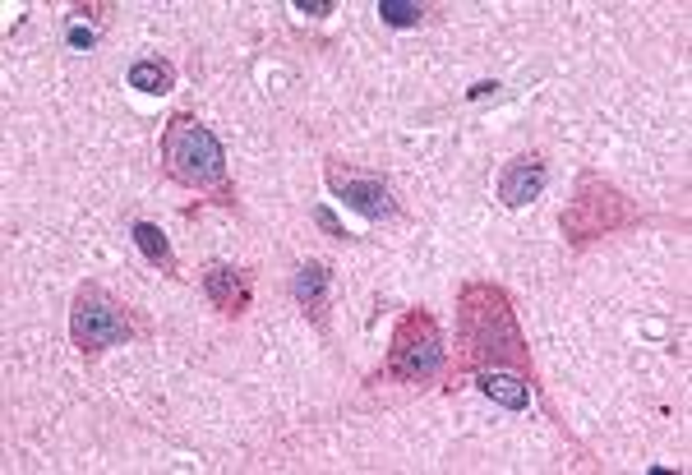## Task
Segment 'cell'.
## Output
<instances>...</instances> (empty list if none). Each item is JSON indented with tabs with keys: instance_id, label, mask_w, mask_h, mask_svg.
<instances>
[{
	"instance_id": "cell-10",
	"label": "cell",
	"mask_w": 692,
	"mask_h": 475,
	"mask_svg": "<svg viewBox=\"0 0 692 475\" xmlns=\"http://www.w3.org/2000/svg\"><path fill=\"white\" fill-rule=\"evenodd\" d=\"M93 42H97V33H93V28H84V24H70V47H74V51L93 47Z\"/></svg>"
},
{
	"instance_id": "cell-9",
	"label": "cell",
	"mask_w": 692,
	"mask_h": 475,
	"mask_svg": "<svg viewBox=\"0 0 692 475\" xmlns=\"http://www.w3.org/2000/svg\"><path fill=\"white\" fill-rule=\"evenodd\" d=\"M379 19L393 28H411L420 24V5H411V0H379Z\"/></svg>"
},
{
	"instance_id": "cell-7",
	"label": "cell",
	"mask_w": 692,
	"mask_h": 475,
	"mask_svg": "<svg viewBox=\"0 0 692 475\" xmlns=\"http://www.w3.org/2000/svg\"><path fill=\"white\" fill-rule=\"evenodd\" d=\"M130 88L134 93H167L171 70L162 65V60H134L130 65Z\"/></svg>"
},
{
	"instance_id": "cell-4",
	"label": "cell",
	"mask_w": 692,
	"mask_h": 475,
	"mask_svg": "<svg viewBox=\"0 0 692 475\" xmlns=\"http://www.w3.org/2000/svg\"><path fill=\"white\" fill-rule=\"evenodd\" d=\"M545 190V162L540 157H513L508 167H503L499 176V199L508 203V208H526V203L536 199V194Z\"/></svg>"
},
{
	"instance_id": "cell-8",
	"label": "cell",
	"mask_w": 692,
	"mask_h": 475,
	"mask_svg": "<svg viewBox=\"0 0 692 475\" xmlns=\"http://www.w3.org/2000/svg\"><path fill=\"white\" fill-rule=\"evenodd\" d=\"M291 291H296V300L305 309H314L323 300V291H328V268L323 263H305L296 273V282H291Z\"/></svg>"
},
{
	"instance_id": "cell-3",
	"label": "cell",
	"mask_w": 692,
	"mask_h": 475,
	"mask_svg": "<svg viewBox=\"0 0 692 475\" xmlns=\"http://www.w3.org/2000/svg\"><path fill=\"white\" fill-rule=\"evenodd\" d=\"M328 185H333V194H342L351 208H356L360 217H393L397 208H393V190L383 185L379 176H360V171H328Z\"/></svg>"
},
{
	"instance_id": "cell-2",
	"label": "cell",
	"mask_w": 692,
	"mask_h": 475,
	"mask_svg": "<svg viewBox=\"0 0 692 475\" xmlns=\"http://www.w3.org/2000/svg\"><path fill=\"white\" fill-rule=\"evenodd\" d=\"M70 337L79 351H107V346L130 337V323H125V314H120L97 286H88V291H79V300H74Z\"/></svg>"
},
{
	"instance_id": "cell-5",
	"label": "cell",
	"mask_w": 692,
	"mask_h": 475,
	"mask_svg": "<svg viewBox=\"0 0 692 475\" xmlns=\"http://www.w3.org/2000/svg\"><path fill=\"white\" fill-rule=\"evenodd\" d=\"M480 388H485V397H494L499 406H508V411H526V406H531V392H526V383L513 379V374H485V379H480Z\"/></svg>"
},
{
	"instance_id": "cell-1",
	"label": "cell",
	"mask_w": 692,
	"mask_h": 475,
	"mask_svg": "<svg viewBox=\"0 0 692 475\" xmlns=\"http://www.w3.org/2000/svg\"><path fill=\"white\" fill-rule=\"evenodd\" d=\"M162 157H167L171 176H176L180 185H194V190H203V185H217V180H222V171H227L217 139L203 130L199 120H190V116H176V120H171L167 139H162Z\"/></svg>"
},
{
	"instance_id": "cell-6",
	"label": "cell",
	"mask_w": 692,
	"mask_h": 475,
	"mask_svg": "<svg viewBox=\"0 0 692 475\" xmlns=\"http://www.w3.org/2000/svg\"><path fill=\"white\" fill-rule=\"evenodd\" d=\"M130 236H134V245L144 250L148 263H157V268H171V245H167V236H162V226L134 222V226H130Z\"/></svg>"
},
{
	"instance_id": "cell-11",
	"label": "cell",
	"mask_w": 692,
	"mask_h": 475,
	"mask_svg": "<svg viewBox=\"0 0 692 475\" xmlns=\"http://www.w3.org/2000/svg\"><path fill=\"white\" fill-rule=\"evenodd\" d=\"M319 226H323V231H333V236H342V226L333 222V213H328V208H319Z\"/></svg>"
}]
</instances>
